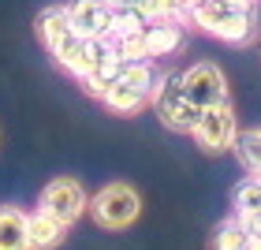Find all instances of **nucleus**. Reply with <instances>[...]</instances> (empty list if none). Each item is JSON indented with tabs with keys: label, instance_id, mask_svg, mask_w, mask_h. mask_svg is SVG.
<instances>
[{
	"label": "nucleus",
	"instance_id": "obj_1",
	"mask_svg": "<svg viewBox=\"0 0 261 250\" xmlns=\"http://www.w3.org/2000/svg\"><path fill=\"white\" fill-rule=\"evenodd\" d=\"M191 22L228 45H250L257 38V8L243 0H194Z\"/></svg>",
	"mask_w": 261,
	"mask_h": 250
},
{
	"label": "nucleus",
	"instance_id": "obj_2",
	"mask_svg": "<svg viewBox=\"0 0 261 250\" xmlns=\"http://www.w3.org/2000/svg\"><path fill=\"white\" fill-rule=\"evenodd\" d=\"M161 82V71L153 67V60H138V64H127V71L109 86L105 93V109L120 112V116H135L142 112L146 105H153V90Z\"/></svg>",
	"mask_w": 261,
	"mask_h": 250
},
{
	"label": "nucleus",
	"instance_id": "obj_3",
	"mask_svg": "<svg viewBox=\"0 0 261 250\" xmlns=\"http://www.w3.org/2000/svg\"><path fill=\"white\" fill-rule=\"evenodd\" d=\"M153 112L161 116V123L179 135H194V127L201 120V109L187 97L183 90V71H164L157 90H153Z\"/></svg>",
	"mask_w": 261,
	"mask_h": 250
},
{
	"label": "nucleus",
	"instance_id": "obj_4",
	"mask_svg": "<svg viewBox=\"0 0 261 250\" xmlns=\"http://www.w3.org/2000/svg\"><path fill=\"white\" fill-rule=\"evenodd\" d=\"M90 213H93V220H97L101 228L120 232V228L138 220L142 198H138V190L130 183H105L97 194L90 198Z\"/></svg>",
	"mask_w": 261,
	"mask_h": 250
},
{
	"label": "nucleus",
	"instance_id": "obj_5",
	"mask_svg": "<svg viewBox=\"0 0 261 250\" xmlns=\"http://www.w3.org/2000/svg\"><path fill=\"white\" fill-rule=\"evenodd\" d=\"M183 90L187 97H191L201 112L205 109H220V105H231V90H228V79H224V71L209 60H198L183 71Z\"/></svg>",
	"mask_w": 261,
	"mask_h": 250
},
{
	"label": "nucleus",
	"instance_id": "obj_6",
	"mask_svg": "<svg viewBox=\"0 0 261 250\" xmlns=\"http://www.w3.org/2000/svg\"><path fill=\"white\" fill-rule=\"evenodd\" d=\"M38 209H45L49 217L64 220L67 228H71V224H75L82 213L90 209V194H86V187H82L79 180H71V176H60V180L45 183Z\"/></svg>",
	"mask_w": 261,
	"mask_h": 250
},
{
	"label": "nucleus",
	"instance_id": "obj_7",
	"mask_svg": "<svg viewBox=\"0 0 261 250\" xmlns=\"http://www.w3.org/2000/svg\"><path fill=\"white\" fill-rule=\"evenodd\" d=\"M235 138H239V120H235L231 105H220V109H205L201 120L194 127V142L209 153H224L235 149Z\"/></svg>",
	"mask_w": 261,
	"mask_h": 250
},
{
	"label": "nucleus",
	"instance_id": "obj_8",
	"mask_svg": "<svg viewBox=\"0 0 261 250\" xmlns=\"http://www.w3.org/2000/svg\"><path fill=\"white\" fill-rule=\"evenodd\" d=\"M71 27L82 38H112V4L109 0H71Z\"/></svg>",
	"mask_w": 261,
	"mask_h": 250
},
{
	"label": "nucleus",
	"instance_id": "obj_9",
	"mask_svg": "<svg viewBox=\"0 0 261 250\" xmlns=\"http://www.w3.org/2000/svg\"><path fill=\"white\" fill-rule=\"evenodd\" d=\"M183 41H187V22H175V19H149V27H146V53H149V60L179 53Z\"/></svg>",
	"mask_w": 261,
	"mask_h": 250
},
{
	"label": "nucleus",
	"instance_id": "obj_10",
	"mask_svg": "<svg viewBox=\"0 0 261 250\" xmlns=\"http://www.w3.org/2000/svg\"><path fill=\"white\" fill-rule=\"evenodd\" d=\"M0 250H34L30 246V213L19 206L0 209Z\"/></svg>",
	"mask_w": 261,
	"mask_h": 250
},
{
	"label": "nucleus",
	"instance_id": "obj_11",
	"mask_svg": "<svg viewBox=\"0 0 261 250\" xmlns=\"http://www.w3.org/2000/svg\"><path fill=\"white\" fill-rule=\"evenodd\" d=\"M34 27H38V38H41V45H45L49 53L67 38L71 30H75V27H71V11H67V4H49V8H41Z\"/></svg>",
	"mask_w": 261,
	"mask_h": 250
},
{
	"label": "nucleus",
	"instance_id": "obj_12",
	"mask_svg": "<svg viewBox=\"0 0 261 250\" xmlns=\"http://www.w3.org/2000/svg\"><path fill=\"white\" fill-rule=\"evenodd\" d=\"M64 235H67V224L64 220L49 217L45 209H34L30 213V246L34 250H56L64 243Z\"/></svg>",
	"mask_w": 261,
	"mask_h": 250
},
{
	"label": "nucleus",
	"instance_id": "obj_13",
	"mask_svg": "<svg viewBox=\"0 0 261 250\" xmlns=\"http://www.w3.org/2000/svg\"><path fill=\"white\" fill-rule=\"evenodd\" d=\"M235 157L250 176H261V127H246L235 138Z\"/></svg>",
	"mask_w": 261,
	"mask_h": 250
},
{
	"label": "nucleus",
	"instance_id": "obj_14",
	"mask_svg": "<svg viewBox=\"0 0 261 250\" xmlns=\"http://www.w3.org/2000/svg\"><path fill=\"white\" fill-rule=\"evenodd\" d=\"M246 243H250V232L243 228L239 217H228L224 224H217V235H213L217 250H246Z\"/></svg>",
	"mask_w": 261,
	"mask_h": 250
},
{
	"label": "nucleus",
	"instance_id": "obj_15",
	"mask_svg": "<svg viewBox=\"0 0 261 250\" xmlns=\"http://www.w3.org/2000/svg\"><path fill=\"white\" fill-rule=\"evenodd\" d=\"M231 206L235 213H257L261 209V176H246L231 190Z\"/></svg>",
	"mask_w": 261,
	"mask_h": 250
},
{
	"label": "nucleus",
	"instance_id": "obj_16",
	"mask_svg": "<svg viewBox=\"0 0 261 250\" xmlns=\"http://www.w3.org/2000/svg\"><path fill=\"white\" fill-rule=\"evenodd\" d=\"M149 19H175V22H191V4L187 0H142L138 4Z\"/></svg>",
	"mask_w": 261,
	"mask_h": 250
},
{
	"label": "nucleus",
	"instance_id": "obj_17",
	"mask_svg": "<svg viewBox=\"0 0 261 250\" xmlns=\"http://www.w3.org/2000/svg\"><path fill=\"white\" fill-rule=\"evenodd\" d=\"M109 4H112V8H138L142 0H109Z\"/></svg>",
	"mask_w": 261,
	"mask_h": 250
},
{
	"label": "nucleus",
	"instance_id": "obj_18",
	"mask_svg": "<svg viewBox=\"0 0 261 250\" xmlns=\"http://www.w3.org/2000/svg\"><path fill=\"white\" fill-rule=\"evenodd\" d=\"M246 250H261V235H250V243H246Z\"/></svg>",
	"mask_w": 261,
	"mask_h": 250
}]
</instances>
